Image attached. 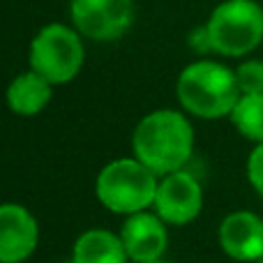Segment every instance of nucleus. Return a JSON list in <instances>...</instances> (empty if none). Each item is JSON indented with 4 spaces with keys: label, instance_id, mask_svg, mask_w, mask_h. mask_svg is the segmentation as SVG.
Here are the masks:
<instances>
[{
    "label": "nucleus",
    "instance_id": "dca6fc26",
    "mask_svg": "<svg viewBox=\"0 0 263 263\" xmlns=\"http://www.w3.org/2000/svg\"><path fill=\"white\" fill-rule=\"evenodd\" d=\"M190 46L199 53H205V51H213V44H210V35H208V28H196L192 30L190 35Z\"/></svg>",
    "mask_w": 263,
    "mask_h": 263
},
{
    "label": "nucleus",
    "instance_id": "20e7f679",
    "mask_svg": "<svg viewBox=\"0 0 263 263\" xmlns=\"http://www.w3.org/2000/svg\"><path fill=\"white\" fill-rule=\"evenodd\" d=\"M205 28L213 51L240 58L263 42V7L256 0H224L213 9Z\"/></svg>",
    "mask_w": 263,
    "mask_h": 263
},
{
    "label": "nucleus",
    "instance_id": "2eb2a0df",
    "mask_svg": "<svg viewBox=\"0 0 263 263\" xmlns=\"http://www.w3.org/2000/svg\"><path fill=\"white\" fill-rule=\"evenodd\" d=\"M247 178H250L252 187L263 196V143H256V148L250 153L247 159Z\"/></svg>",
    "mask_w": 263,
    "mask_h": 263
},
{
    "label": "nucleus",
    "instance_id": "4468645a",
    "mask_svg": "<svg viewBox=\"0 0 263 263\" xmlns=\"http://www.w3.org/2000/svg\"><path fill=\"white\" fill-rule=\"evenodd\" d=\"M236 81L240 88V95L263 92V60H245L236 69Z\"/></svg>",
    "mask_w": 263,
    "mask_h": 263
},
{
    "label": "nucleus",
    "instance_id": "0eeeda50",
    "mask_svg": "<svg viewBox=\"0 0 263 263\" xmlns=\"http://www.w3.org/2000/svg\"><path fill=\"white\" fill-rule=\"evenodd\" d=\"M153 205L166 224H190L203 208V190L192 173L180 168L162 178Z\"/></svg>",
    "mask_w": 263,
    "mask_h": 263
},
{
    "label": "nucleus",
    "instance_id": "423d86ee",
    "mask_svg": "<svg viewBox=\"0 0 263 263\" xmlns=\"http://www.w3.org/2000/svg\"><path fill=\"white\" fill-rule=\"evenodd\" d=\"M74 28L95 42L120 40L134 18L132 0H69Z\"/></svg>",
    "mask_w": 263,
    "mask_h": 263
},
{
    "label": "nucleus",
    "instance_id": "ddd939ff",
    "mask_svg": "<svg viewBox=\"0 0 263 263\" xmlns=\"http://www.w3.org/2000/svg\"><path fill=\"white\" fill-rule=\"evenodd\" d=\"M231 123L245 139L263 143V92L240 95L231 111Z\"/></svg>",
    "mask_w": 263,
    "mask_h": 263
},
{
    "label": "nucleus",
    "instance_id": "f03ea898",
    "mask_svg": "<svg viewBox=\"0 0 263 263\" xmlns=\"http://www.w3.org/2000/svg\"><path fill=\"white\" fill-rule=\"evenodd\" d=\"M178 100L182 109L205 120L231 116L240 100L236 72L215 60H196L178 77Z\"/></svg>",
    "mask_w": 263,
    "mask_h": 263
},
{
    "label": "nucleus",
    "instance_id": "f257e3e1",
    "mask_svg": "<svg viewBox=\"0 0 263 263\" xmlns=\"http://www.w3.org/2000/svg\"><path fill=\"white\" fill-rule=\"evenodd\" d=\"M134 155L157 176L180 171L194 150V129L190 120L173 109L148 114L134 129Z\"/></svg>",
    "mask_w": 263,
    "mask_h": 263
},
{
    "label": "nucleus",
    "instance_id": "9d476101",
    "mask_svg": "<svg viewBox=\"0 0 263 263\" xmlns=\"http://www.w3.org/2000/svg\"><path fill=\"white\" fill-rule=\"evenodd\" d=\"M120 240L125 245L127 259L136 263H153L159 261L162 252L166 250V229L164 219L159 215L150 213H134L127 215L123 229H120Z\"/></svg>",
    "mask_w": 263,
    "mask_h": 263
},
{
    "label": "nucleus",
    "instance_id": "6e6552de",
    "mask_svg": "<svg viewBox=\"0 0 263 263\" xmlns=\"http://www.w3.org/2000/svg\"><path fill=\"white\" fill-rule=\"evenodd\" d=\"M40 229L30 210L18 203L0 205V263H21L35 252Z\"/></svg>",
    "mask_w": 263,
    "mask_h": 263
},
{
    "label": "nucleus",
    "instance_id": "39448f33",
    "mask_svg": "<svg viewBox=\"0 0 263 263\" xmlns=\"http://www.w3.org/2000/svg\"><path fill=\"white\" fill-rule=\"evenodd\" d=\"M28 58L30 69L42 74L53 86H60L81 72L86 51L79 30H72L63 23H49L35 35Z\"/></svg>",
    "mask_w": 263,
    "mask_h": 263
},
{
    "label": "nucleus",
    "instance_id": "6ab92c4d",
    "mask_svg": "<svg viewBox=\"0 0 263 263\" xmlns=\"http://www.w3.org/2000/svg\"><path fill=\"white\" fill-rule=\"evenodd\" d=\"M254 263H263V259H261V261H254Z\"/></svg>",
    "mask_w": 263,
    "mask_h": 263
},
{
    "label": "nucleus",
    "instance_id": "1a4fd4ad",
    "mask_svg": "<svg viewBox=\"0 0 263 263\" xmlns=\"http://www.w3.org/2000/svg\"><path fill=\"white\" fill-rule=\"evenodd\" d=\"M219 245L231 259L254 263L263 259V219L250 210H238L219 224Z\"/></svg>",
    "mask_w": 263,
    "mask_h": 263
},
{
    "label": "nucleus",
    "instance_id": "9b49d317",
    "mask_svg": "<svg viewBox=\"0 0 263 263\" xmlns=\"http://www.w3.org/2000/svg\"><path fill=\"white\" fill-rule=\"evenodd\" d=\"M51 88H53V83H49L42 74L30 69V72L18 74L9 83L5 100H7L9 111H14V114L37 116L51 102Z\"/></svg>",
    "mask_w": 263,
    "mask_h": 263
},
{
    "label": "nucleus",
    "instance_id": "7ed1b4c3",
    "mask_svg": "<svg viewBox=\"0 0 263 263\" xmlns=\"http://www.w3.org/2000/svg\"><path fill=\"white\" fill-rule=\"evenodd\" d=\"M157 173L139 159H116L97 176V199L104 208L118 215H134L155 203Z\"/></svg>",
    "mask_w": 263,
    "mask_h": 263
},
{
    "label": "nucleus",
    "instance_id": "f8f14e48",
    "mask_svg": "<svg viewBox=\"0 0 263 263\" xmlns=\"http://www.w3.org/2000/svg\"><path fill=\"white\" fill-rule=\"evenodd\" d=\"M74 263H125L127 252L120 236L104 229H92L74 242Z\"/></svg>",
    "mask_w": 263,
    "mask_h": 263
},
{
    "label": "nucleus",
    "instance_id": "a211bd4d",
    "mask_svg": "<svg viewBox=\"0 0 263 263\" xmlns=\"http://www.w3.org/2000/svg\"><path fill=\"white\" fill-rule=\"evenodd\" d=\"M153 263H164V261H153Z\"/></svg>",
    "mask_w": 263,
    "mask_h": 263
},
{
    "label": "nucleus",
    "instance_id": "f3484780",
    "mask_svg": "<svg viewBox=\"0 0 263 263\" xmlns=\"http://www.w3.org/2000/svg\"><path fill=\"white\" fill-rule=\"evenodd\" d=\"M65 263H74V259H72V261H65Z\"/></svg>",
    "mask_w": 263,
    "mask_h": 263
}]
</instances>
